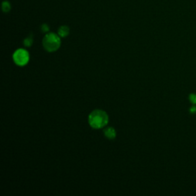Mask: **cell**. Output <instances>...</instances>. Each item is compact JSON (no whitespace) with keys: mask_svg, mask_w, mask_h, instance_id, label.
I'll return each mask as SVG.
<instances>
[{"mask_svg":"<svg viewBox=\"0 0 196 196\" xmlns=\"http://www.w3.org/2000/svg\"><path fill=\"white\" fill-rule=\"evenodd\" d=\"M104 136L109 139H113L116 137V130L113 127H108L106 128L104 131Z\"/></svg>","mask_w":196,"mask_h":196,"instance_id":"cell-4","label":"cell"},{"mask_svg":"<svg viewBox=\"0 0 196 196\" xmlns=\"http://www.w3.org/2000/svg\"><path fill=\"white\" fill-rule=\"evenodd\" d=\"M41 31L42 32H44V33H46V32H48L49 31V26L47 24L42 25V26H41Z\"/></svg>","mask_w":196,"mask_h":196,"instance_id":"cell-9","label":"cell"},{"mask_svg":"<svg viewBox=\"0 0 196 196\" xmlns=\"http://www.w3.org/2000/svg\"><path fill=\"white\" fill-rule=\"evenodd\" d=\"M109 117L104 110H95L90 113L88 116V123L94 129H101L108 123Z\"/></svg>","mask_w":196,"mask_h":196,"instance_id":"cell-1","label":"cell"},{"mask_svg":"<svg viewBox=\"0 0 196 196\" xmlns=\"http://www.w3.org/2000/svg\"><path fill=\"white\" fill-rule=\"evenodd\" d=\"M190 112H191V113H196V107L195 106H192V107L190 108Z\"/></svg>","mask_w":196,"mask_h":196,"instance_id":"cell-10","label":"cell"},{"mask_svg":"<svg viewBox=\"0 0 196 196\" xmlns=\"http://www.w3.org/2000/svg\"><path fill=\"white\" fill-rule=\"evenodd\" d=\"M14 62L19 66H25L29 61V53L23 48L16 50L13 54Z\"/></svg>","mask_w":196,"mask_h":196,"instance_id":"cell-3","label":"cell"},{"mask_svg":"<svg viewBox=\"0 0 196 196\" xmlns=\"http://www.w3.org/2000/svg\"><path fill=\"white\" fill-rule=\"evenodd\" d=\"M32 43H33V37L32 35H29V37L24 39L23 41V44H24L25 46L26 47H30L32 45Z\"/></svg>","mask_w":196,"mask_h":196,"instance_id":"cell-7","label":"cell"},{"mask_svg":"<svg viewBox=\"0 0 196 196\" xmlns=\"http://www.w3.org/2000/svg\"><path fill=\"white\" fill-rule=\"evenodd\" d=\"M61 45V37L53 32L46 34L42 40V45H43L44 48L48 52L56 51L60 48Z\"/></svg>","mask_w":196,"mask_h":196,"instance_id":"cell-2","label":"cell"},{"mask_svg":"<svg viewBox=\"0 0 196 196\" xmlns=\"http://www.w3.org/2000/svg\"><path fill=\"white\" fill-rule=\"evenodd\" d=\"M69 33H70V29L67 26H61L57 30V35L61 38H65L69 35Z\"/></svg>","mask_w":196,"mask_h":196,"instance_id":"cell-5","label":"cell"},{"mask_svg":"<svg viewBox=\"0 0 196 196\" xmlns=\"http://www.w3.org/2000/svg\"><path fill=\"white\" fill-rule=\"evenodd\" d=\"M2 9L4 12H9L11 10V4H10L9 2H8V1H5V2H2Z\"/></svg>","mask_w":196,"mask_h":196,"instance_id":"cell-6","label":"cell"},{"mask_svg":"<svg viewBox=\"0 0 196 196\" xmlns=\"http://www.w3.org/2000/svg\"><path fill=\"white\" fill-rule=\"evenodd\" d=\"M189 101L192 104H196V94H191L189 95Z\"/></svg>","mask_w":196,"mask_h":196,"instance_id":"cell-8","label":"cell"}]
</instances>
